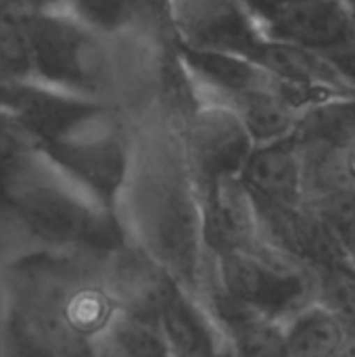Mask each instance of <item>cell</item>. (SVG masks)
<instances>
[{
    "instance_id": "28",
    "label": "cell",
    "mask_w": 355,
    "mask_h": 357,
    "mask_svg": "<svg viewBox=\"0 0 355 357\" xmlns=\"http://www.w3.org/2000/svg\"><path fill=\"white\" fill-rule=\"evenodd\" d=\"M337 2H341V4H345L349 10H354L355 13V0H337Z\"/></svg>"
},
{
    "instance_id": "23",
    "label": "cell",
    "mask_w": 355,
    "mask_h": 357,
    "mask_svg": "<svg viewBox=\"0 0 355 357\" xmlns=\"http://www.w3.org/2000/svg\"><path fill=\"white\" fill-rule=\"evenodd\" d=\"M326 56L333 63V67L337 69V73L345 79V84L355 90V40Z\"/></svg>"
},
{
    "instance_id": "30",
    "label": "cell",
    "mask_w": 355,
    "mask_h": 357,
    "mask_svg": "<svg viewBox=\"0 0 355 357\" xmlns=\"http://www.w3.org/2000/svg\"><path fill=\"white\" fill-rule=\"evenodd\" d=\"M48 2H56V0H42L40 4H48Z\"/></svg>"
},
{
    "instance_id": "15",
    "label": "cell",
    "mask_w": 355,
    "mask_h": 357,
    "mask_svg": "<svg viewBox=\"0 0 355 357\" xmlns=\"http://www.w3.org/2000/svg\"><path fill=\"white\" fill-rule=\"evenodd\" d=\"M103 357H169L153 312L119 307L94 341Z\"/></svg>"
},
{
    "instance_id": "20",
    "label": "cell",
    "mask_w": 355,
    "mask_h": 357,
    "mask_svg": "<svg viewBox=\"0 0 355 357\" xmlns=\"http://www.w3.org/2000/svg\"><path fill=\"white\" fill-rule=\"evenodd\" d=\"M303 205L339 238L347 251L355 238V190L347 186H331L308 195Z\"/></svg>"
},
{
    "instance_id": "10",
    "label": "cell",
    "mask_w": 355,
    "mask_h": 357,
    "mask_svg": "<svg viewBox=\"0 0 355 357\" xmlns=\"http://www.w3.org/2000/svg\"><path fill=\"white\" fill-rule=\"evenodd\" d=\"M155 318L169 357H216L226 345L222 331L201 297L188 293L167 276L157 299Z\"/></svg>"
},
{
    "instance_id": "6",
    "label": "cell",
    "mask_w": 355,
    "mask_h": 357,
    "mask_svg": "<svg viewBox=\"0 0 355 357\" xmlns=\"http://www.w3.org/2000/svg\"><path fill=\"white\" fill-rule=\"evenodd\" d=\"M0 109L8 111L23 126L36 142V149L107 111L100 98L65 92L31 77L2 82Z\"/></svg>"
},
{
    "instance_id": "24",
    "label": "cell",
    "mask_w": 355,
    "mask_h": 357,
    "mask_svg": "<svg viewBox=\"0 0 355 357\" xmlns=\"http://www.w3.org/2000/svg\"><path fill=\"white\" fill-rule=\"evenodd\" d=\"M245 10L262 25V29L280 13L287 0H239Z\"/></svg>"
},
{
    "instance_id": "16",
    "label": "cell",
    "mask_w": 355,
    "mask_h": 357,
    "mask_svg": "<svg viewBox=\"0 0 355 357\" xmlns=\"http://www.w3.org/2000/svg\"><path fill=\"white\" fill-rule=\"evenodd\" d=\"M280 324L291 357H335L349 337L347 328L318 301L299 307Z\"/></svg>"
},
{
    "instance_id": "3",
    "label": "cell",
    "mask_w": 355,
    "mask_h": 357,
    "mask_svg": "<svg viewBox=\"0 0 355 357\" xmlns=\"http://www.w3.org/2000/svg\"><path fill=\"white\" fill-rule=\"evenodd\" d=\"M31 79L65 92L98 98L107 79L103 38L56 2L23 6Z\"/></svg>"
},
{
    "instance_id": "8",
    "label": "cell",
    "mask_w": 355,
    "mask_h": 357,
    "mask_svg": "<svg viewBox=\"0 0 355 357\" xmlns=\"http://www.w3.org/2000/svg\"><path fill=\"white\" fill-rule=\"evenodd\" d=\"M253 151V142L239 117L211 102L195 113L186 134V165L197 188L234 180Z\"/></svg>"
},
{
    "instance_id": "7",
    "label": "cell",
    "mask_w": 355,
    "mask_h": 357,
    "mask_svg": "<svg viewBox=\"0 0 355 357\" xmlns=\"http://www.w3.org/2000/svg\"><path fill=\"white\" fill-rule=\"evenodd\" d=\"M178 44L253 61L266 33L239 0H172Z\"/></svg>"
},
{
    "instance_id": "17",
    "label": "cell",
    "mask_w": 355,
    "mask_h": 357,
    "mask_svg": "<svg viewBox=\"0 0 355 357\" xmlns=\"http://www.w3.org/2000/svg\"><path fill=\"white\" fill-rule=\"evenodd\" d=\"M218 105L230 109L239 117L253 146L291 136L299 117V113L282 100L274 88L247 92Z\"/></svg>"
},
{
    "instance_id": "22",
    "label": "cell",
    "mask_w": 355,
    "mask_h": 357,
    "mask_svg": "<svg viewBox=\"0 0 355 357\" xmlns=\"http://www.w3.org/2000/svg\"><path fill=\"white\" fill-rule=\"evenodd\" d=\"M31 151H36L31 136L8 111L0 109V176Z\"/></svg>"
},
{
    "instance_id": "25",
    "label": "cell",
    "mask_w": 355,
    "mask_h": 357,
    "mask_svg": "<svg viewBox=\"0 0 355 357\" xmlns=\"http://www.w3.org/2000/svg\"><path fill=\"white\" fill-rule=\"evenodd\" d=\"M335 357H355V335H349V337H347L343 349H341Z\"/></svg>"
},
{
    "instance_id": "18",
    "label": "cell",
    "mask_w": 355,
    "mask_h": 357,
    "mask_svg": "<svg viewBox=\"0 0 355 357\" xmlns=\"http://www.w3.org/2000/svg\"><path fill=\"white\" fill-rule=\"evenodd\" d=\"M73 19L100 38L130 29L138 17L142 0H56Z\"/></svg>"
},
{
    "instance_id": "19",
    "label": "cell",
    "mask_w": 355,
    "mask_h": 357,
    "mask_svg": "<svg viewBox=\"0 0 355 357\" xmlns=\"http://www.w3.org/2000/svg\"><path fill=\"white\" fill-rule=\"evenodd\" d=\"M314 301L355 335V268L347 264L314 270Z\"/></svg>"
},
{
    "instance_id": "14",
    "label": "cell",
    "mask_w": 355,
    "mask_h": 357,
    "mask_svg": "<svg viewBox=\"0 0 355 357\" xmlns=\"http://www.w3.org/2000/svg\"><path fill=\"white\" fill-rule=\"evenodd\" d=\"M293 136L303 153H337L355 138V96L331 98L301 111Z\"/></svg>"
},
{
    "instance_id": "32",
    "label": "cell",
    "mask_w": 355,
    "mask_h": 357,
    "mask_svg": "<svg viewBox=\"0 0 355 357\" xmlns=\"http://www.w3.org/2000/svg\"><path fill=\"white\" fill-rule=\"evenodd\" d=\"M0 2H2V0H0Z\"/></svg>"
},
{
    "instance_id": "21",
    "label": "cell",
    "mask_w": 355,
    "mask_h": 357,
    "mask_svg": "<svg viewBox=\"0 0 355 357\" xmlns=\"http://www.w3.org/2000/svg\"><path fill=\"white\" fill-rule=\"evenodd\" d=\"M305 197L331 186H347L355 190V138L333 155L303 153Z\"/></svg>"
},
{
    "instance_id": "2",
    "label": "cell",
    "mask_w": 355,
    "mask_h": 357,
    "mask_svg": "<svg viewBox=\"0 0 355 357\" xmlns=\"http://www.w3.org/2000/svg\"><path fill=\"white\" fill-rule=\"evenodd\" d=\"M0 222L52 251H109L126 236L117 211L75 186L38 149L0 176Z\"/></svg>"
},
{
    "instance_id": "26",
    "label": "cell",
    "mask_w": 355,
    "mask_h": 357,
    "mask_svg": "<svg viewBox=\"0 0 355 357\" xmlns=\"http://www.w3.org/2000/svg\"><path fill=\"white\" fill-rule=\"evenodd\" d=\"M6 324V312H4V287H2V278H0V335L4 331Z\"/></svg>"
},
{
    "instance_id": "29",
    "label": "cell",
    "mask_w": 355,
    "mask_h": 357,
    "mask_svg": "<svg viewBox=\"0 0 355 357\" xmlns=\"http://www.w3.org/2000/svg\"><path fill=\"white\" fill-rule=\"evenodd\" d=\"M4 82V71H2V63H0V84Z\"/></svg>"
},
{
    "instance_id": "27",
    "label": "cell",
    "mask_w": 355,
    "mask_h": 357,
    "mask_svg": "<svg viewBox=\"0 0 355 357\" xmlns=\"http://www.w3.org/2000/svg\"><path fill=\"white\" fill-rule=\"evenodd\" d=\"M216 357H234L232 356V351H230V347L228 345H224L218 354H216Z\"/></svg>"
},
{
    "instance_id": "4",
    "label": "cell",
    "mask_w": 355,
    "mask_h": 357,
    "mask_svg": "<svg viewBox=\"0 0 355 357\" xmlns=\"http://www.w3.org/2000/svg\"><path fill=\"white\" fill-rule=\"evenodd\" d=\"M205 282L239 307L276 322L314 301V272L266 245L211 255Z\"/></svg>"
},
{
    "instance_id": "9",
    "label": "cell",
    "mask_w": 355,
    "mask_h": 357,
    "mask_svg": "<svg viewBox=\"0 0 355 357\" xmlns=\"http://www.w3.org/2000/svg\"><path fill=\"white\" fill-rule=\"evenodd\" d=\"M264 33L274 42L331 54L355 40V13L337 0H287Z\"/></svg>"
},
{
    "instance_id": "11",
    "label": "cell",
    "mask_w": 355,
    "mask_h": 357,
    "mask_svg": "<svg viewBox=\"0 0 355 357\" xmlns=\"http://www.w3.org/2000/svg\"><path fill=\"white\" fill-rule=\"evenodd\" d=\"M197 190L203 211V238L207 257L264 245L259 238L253 203L239 178L216 182Z\"/></svg>"
},
{
    "instance_id": "12",
    "label": "cell",
    "mask_w": 355,
    "mask_h": 357,
    "mask_svg": "<svg viewBox=\"0 0 355 357\" xmlns=\"http://www.w3.org/2000/svg\"><path fill=\"white\" fill-rule=\"evenodd\" d=\"M239 182L255 201L299 207L305 199L303 157L295 136L257 144L249 153Z\"/></svg>"
},
{
    "instance_id": "5",
    "label": "cell",
    "mask_w": 355,
    "mask_h": 357,
    "mask_svg": "<svg viewBox=\"0 0 355 357\" xmlns=\"http://www.w3.org/2000/svg\"><path fill=\"white\" fill-rule=\"evenodd\" d=\"M38 153L92 199L117 209L134 155L126 134L107 111L40 146Z\"/></svg>"
},
{
    "instance_id": "1",
    "label": "cell",
    "mask_w": 355,
    "mask_h": 357,
    "mask_svg": "<svg viewBox=\"0 0 355 357\" xmlns=\"http://www.w3.org/2000/svg\"><path fill=\"white\" fill-rule=\"evenodd\" d=\"M123 234L163 276L201 297L207 274L203 211L186 163L167 157H132L117 201Z\"/></svg>"
},
{
    "instance_id": "31",
    "label": "cell",
    "mask_w": 355,
    "mask_h": 357,
    "mask_svg": "<svg viewBox=\"0 0 355 357\" xmlns=\"http://www.w3.org/2000/svg\"><path fill=\"white\" fill-rule=\"evenodd\" d=\"M10 2H17V0H10ZM40 2H42V0H40Z\"/></svg>"
},
{
    "instance_id": "13",
    "label": "cell",
    "mask_w": 355,
    "mask_h": 357,
    "mask_svg": "<svg viewBox=\"0 0 355 357\" xmlns=\"http://www.w3.org/2000/svg\"><path fill=\"white\" fill-rule=\"evenodd\" d=\"M178 46L182 61L192 71L197 82H201L203 88H207V92L216 98L213 102H226L247 92L274 88L272 77L247 56L197 50L182 44Z\"/></svg>"
}]
</instances>
